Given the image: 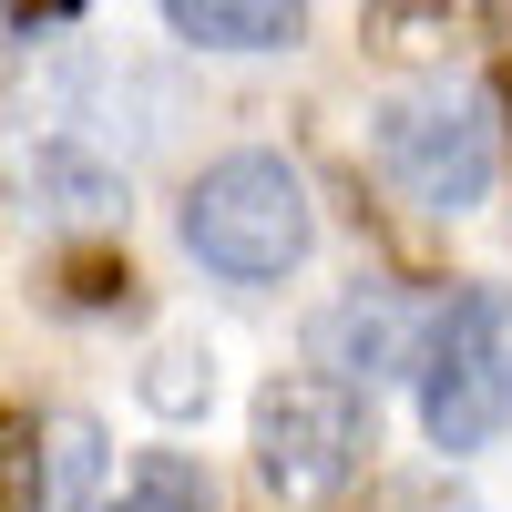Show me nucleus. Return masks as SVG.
<instances>
[{"mask_svg":"<svg viewBox=\"0 0 512 512\" xmlns=\"http://www.w3.org/2000/svg\"><path fill=\"white\" fill-rule=\"evenodd\" d=\"M0 11H11V21H31V31H41V21H72L82 0H0Z\"/></svg>","mask_w":512,"mask_h":512,"instance_id":"11","label":"nucleus"},{"mask_svg":"<svg viewBox=\"0 0 512 512\" xmlns=\"http://www.w3.org/2000/svg\"><path fill=\"white\" fill-rule=\"evenodd\" d=\"M369 461V400L349 379H267L256 390V482L277 502H328Z\"/></svg>","mask_w":512,"mask_h":512,"instance_id":"4","label":"nucleus"},{"mask_svg":"<svg viewBox=\"0 0 512 512\" xmlns=\"http://www.w3.org/2000/svg\"><path fill=\"white\" fill-rule=\"evenodd\" d=\"M113 297H134V267L123 256H62V308H113Z\"/></svg>","mask_w":512,"mask_h":512,"instance_id":"10","label":"nucleus"},{"mask_svg":"<svg viewBox=\"0 0 512 512\" xmlns=\"http://www.w3.org/2000/svg\"><path fill=\"white\" fill-rule=\"evenodd\" d=\"M41 512H82V492H93V472H103V431L93 420H41Z\"/></svg>","mask_w":512,"mask_h":512,"instance_id":"7","label":"nucleus"},{"mask_svg":"<svg viewBox=\"0 0 512 512\" xmlns=\"http://www.w3.org/2000/svg\"><path fill=\"white\" fill-rule=\"evenodd\" d=\"M410 349H420V318H410L400 287H349V297L318 318V369H338L349 390H359V379L410 369Z\"/></svg>","mask_w":512,"mask_h":512,"instance_id":"5","label":"nucleus"},{"mask_svg":"<svg viewBox=\"0 0 512 512\" xmlns=\"http://www.w3.org/2000/svg\"><path fill=\"white\" fill-rule=\"evenodd\" d=\"M482 21H492V31H502V41H512V0H482Z\"/></svg>","mask_w":512,"mask_h":512,"instance_id":"12","label":"nucleus"},{"mask_svg":"<svg viewBox=\"0 0 512 512\" xmlns=\"http://www.w3.org/2000/svg\"><path fill=\"white\" fill-rule=\"evenodd\" d=\"M420 431L441 451H482L512 431V287H461L420 349Z\"/></svg>","mask_w":512,"mask_h":512,"instance_id":"2","label":"nucleus"},{"mask_svg":"<svg viewBox=\"0 0 512 512\" xmlns=\"http://www.w3.org/2000/svg\"><path fill=\"white\" fill-rule=\"evenodd\" d=\"M164 21L205 52H287L308 31V0H164Z\"/></svg>","mask_w":512,"mask_h":512,"instance_id":"6","label":"nucleus"},{"mask_svg":"<svg viewBox=\"0 0 512 512\" xmlns=\"http://www.w3.org/2000/svg\"><path fill=\"white\" fill-rule=\"evenodd\" d=\"M113 512H216V482H205L185 451H144Z\"/></svg>","mask_w":512,"mask_h":512,"instance_id":"8","label":"nucleus"},{"mask_svg":"<svg viewBox=\"0 0 512 512\" xmlns=\"http://www.w3.org/2000/svg\"><path fill=\"white\" fill-rule=\"evenodd\" d=\"M185 256L195 267H216L236 287H267L287 277L297 256H308L318 216H308V185L287 175L277 154H226V164H205V175L185 185Z\"/></svg>","mask_w":512,"mask_h":512,"instance_id":"1","label":"nucleus"},{"mask_svg":"<svg viewBox=\"0 0 512 512\" xmlns=\"http://www.w3.org/2000/svg\"><path fill=\"white\" fill-rule=\"evenodd\" d=\"M41 420L0 400V512H41Z\"/></svg>","mask_w":512,"mask_h":512,"instance_id":"9","label":"nucleus"},{"mask_svg":"<svg viewBox=\"0 0 512 512\" xmlns=\"http://www.w3.org/2000/svg\"><path fill=\"white\" fill-rule=\"evenodd\" d=\"M369 154H379V175L410 205L461 216V205H482V185H492V103L451 93V82L441 93H400V103H379Z\"/></svg>","mask_w":512,"mask_h":512,"instance_id":"3","label":"nucleus"}]
</instances>
